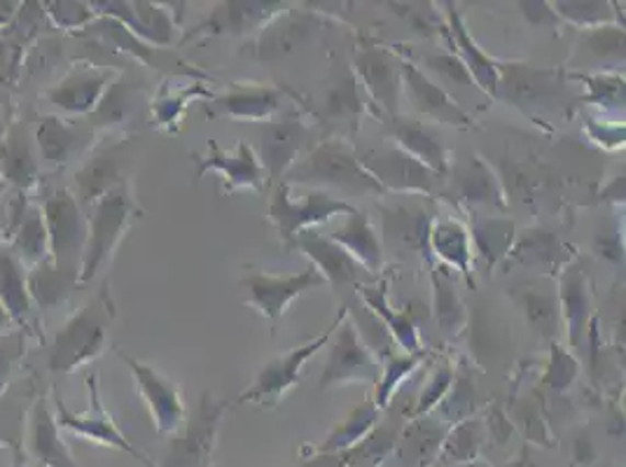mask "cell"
I'll return each instance as SVG.
<instances>
[{"mask_svg": "<svg viewBox=\"0 0 626 467\" xmlns=\"http://www.w3.org/2000/svg\"><path fill=\"white\" fill-rule=\"evenodd\" d=\"M285 185H304L320 192L344 194L346 200L355 196H382V185L374 181L361 159L342 138L320 140L304 155L297 164L283 175Z\"/></svg>", "mask_w": 626, "mask_h": 467, "instance_id": "cell-1", "label": "cell"}, {"mask_svg": "<svg viewBox=\"0 0 626 467\" xmlns=\"http://www.w3.org/2000/svg\"><path fill=\"white\" fill-rule=\"evenodd\" d=\"M291 190V185L278 183L270 204V220L274 223L278 237L288 248L301 231H309L318 225H328L337 215H349L355 210L353 204L337 200L334 194L328 192L307 190V194H301V200H295Z\"/></svg>", "mask_w": 626, "mask_h": 467, "instance_id": "cell-2", "label": "cell"}, {"mask_svg": "<svg viewBox=\"0 0 626 467\" xmlns=\"http://www.w3.org/2000/svg\"><path fill=\"white\" fill-rule=\"evenodd\" d=\"M367 173L384 192H400L409 196H437L444 192L446 178L437 175L419 159L409 157L398 146H382L357 155Z\"/></svg>", "mask_w": 626, "mask_h": 467, "instance_id": "cell-3", "label": "cell"}, {"mask_svg": "<svg viewBox=\"0 0 626 467\" xmlns=\"http://www.w3.org/2000/svg\"><path fill=\"white\" fill-rule=\"evenodd\" d=\"M346 316V309H342L337 314V318L332 320V326H328V330L323 334H318L316 339L307 341V344H301V346H295L293 351L288 353H283L278 357H274L272 363H266L262 367V372L255 376V381L253 386H250L248 390H243L239 395V400L237 405H246V402H255V405H270V407H276L281 400H283V395L288 392L297 379H299V372L301 367L307 365L311 357L323 349L330 337L334 334V330L339 328V322L344 320Z\"/></svg>", "mask_w": 626, "mask_h": 467, "instance_id": "cell-4", "label": "cell"}, {"mask_svg": "<svg viewBox=\"0 0 626 467\" xmlns=\"http://www.w3.org/2000/svg\"><path fill=\"white\" fill-rule=\"evenodd\" d=\"M258 159L266 173V190L278 185L297 161L314 146V129L299 115H288L276 122H264L258 129Z\"/></svg>", "mask_w": 626, "mask_h": 467, "instance_id": "cell-5", "label": "cell"}, {"mask_svg": "<svg viewBox=\"0 0 626 467\" xmlns=\"http://www.w3.org/2000/svg\"><path fill=\"white\" fill-rule=\"evenodd\" d=\"M330 355L323 374H320V388L328 390L334 386H351V384H377L382 363L377 361L365 341L357 334L349 311L339 328L330 337Z\"/></svg>", "mask_w": 626, "mask_h": 467, "instance_id": "cell-6", "label": "cell"}, {"mask_svg": "<svg viewBox=\"0 0 626 467\" xmlns=\"http://www.w3.org/2000/svg\"><path fill=\"white\" fill-rule=\"evenodd\" d=\"M353 76L363 82L369 99L382 107V117L388 122L400 115V89H402V59L396 54L369 45L361 47L353 59Z\"/></svg>", "mask_w": 626, "mask_h": 467, "instance_id": "cell-7", "label": "cell"}, {"mask_svg": "<svg viewBox=\"0 0 626 467\" xmlns=\"http://www.w3.org/2000/svg\"><path fill=\"white\" fill-rule=\"evenodd\" d=\"M241 285L246 287L250 304H253V307L266 320H272V326H274L272 332H276L278 320L285 314V309L291 307L293 299H297L299 295L309 293V291H316V287H320V285H328V283L311 266V269H307V272L291 274V276H272V274L253 272L241 281Z\"/></svg>", "mask_w": 626, "mask_h": 467, "instance_id": "cell-8", "label": "cell"}, {"mask_svg": "<svg viewBox=\"0 0 626 467\" xmlns=\"http://www.w3.org/2000/svg\"><path fill=\"white\" fill-rule=\"evenodd\" d=\"M382 246L400 255H419L428 264H433L431 248H428V234L435 220L433 210L425 204H392L382 206Z\"/></svg>", "mask_w": 626, "mask_h": 467, "instance_id": "cell-9", "label": "cell"}, {"mask_svg": "<svg viewBox=\"0 0 626 467\" xmlns=\"http://www.w3.org/2000/svg\"><path fill=\"white\" fill-rule=\"evenodd\" d=\"M564 73L557 68H535L531 64H498L496 99H505L516 107L545 105L557 101Z\"/></svg>", "mask_w": 626, "mask_h": 467, "instance_id": "cell-10", "label": "cell"}, {"mask_svg": "<svg viewBox=\"0 0 626 467\" xmlns=\"http://www.w3.org/2000/svg\"><path fill=\"white\" fill-rule=\"evenodd\" d=\"M326 26V20L316 12L283 10L270 24H264L255 41V57L260 61H281L309 45L316 33Z\"/></svg>", "mask_w": 626, "mask_h": 467, "instance_id": "cell-11", "label": "cell"}, {"mask_svg": "<svg viewBox=\"0 0 626 467\" xmlns=\"http://www.w3.org/2000/svg\"><path fill=\"white\" fill-rule=\"evenodd\" d=\"M196 167H200L196 169V181H202L208 171L220 173L225 194L235 190H266V173L260 164L258 152L243 140L237 143L235 150H223L216 140H210L208 152L204 157H196Z\"/></svg>", "mask_w": 626, "mask_h": 467, "instance_id": "cell-12", "label": "cell"}, {"mask_svg": "<svg viewBox=\"0 0 626 467\" xmlns=\"http://www.w3.org/2000/svg\"><path fill=\"white\" fill-rule=\"evenodd\" d=\"M291 248L301 250L314 262L316 272L326 278L328 285L337 291H349V287H363L374 281V276L357 264L342 246H337L330 237H318L316 231H301Z\"/></svg>", "mask_w": 626, "mask_h": 467, "instance_id": "cell-13", "label": "cell"}, {"mask_svg": "<svg viewBox=\"0 0 626 467\" xmlns=\"http://www.w3.org/2000/svg\"><path fill=\"white\" fill-rule=\"evenodd\" d=\"M288 10L285 3H255V0H227L216 5L202 24H196L185 43L194 38H218V35H246L250 31H262L276 14Z\"/></svg>", "mask_w": 626, "mask_h": 467, "instance_id": "cell-14", "label": "cell"}, {"mask_svg": "<svg viewBox=\"0 0 626 467\" xmlns=\"http://www.w3.org/2000/svg\"><path fill=\"white\" fill-rule=\"evenodd\" d=\"M363 111L365 103L361 99V82L355 80L351 68L337 70L323 92L311 103V113L316 119L337 127L349 138H353L357 127H361Z\"/></svg>", "mask_w": 626, "mask_h": 467, "instance_id": "cell-15", "label": "cell"}, {"mask_svg": "<svg viewBox=\"0 0 626 467\" xmlns=\"http://www.w3.org/2000/svg\"><path fill=\"white\" fill-rule=\"evenodd\" d=\"M283 92L270 84H231L227 92L210 96L206 115L210 119H272L283 107Z\"/></svg>", "mask_w": 626, "mask_h": 467, "instance_id": "cell-16", "label": "cell"}, {"mask_svg": "<svg viewBox=\"0 0 626 467\" xmlns=\"http://www.w3.org/2000/svg\"><path fill=\"white\" fill-rule=\"evenodd\" d=\"M402 419L405 409L400 407L398 411V405H392L388 419L379 425H374L361 442L346 448V452L316 456L314 463H309L307 467H377L396 452L400 430L405 425Z\"/></svg>", "mask_w": 626, "mask_h": 467, "instance_id": "cell-17", "label": "cell"}, {"mask_svg": "<svg viewBox=\"0 0 626 467\" xmlns=\"http://www.w3.org/2000/svg\"><path fill=\"white\" fill-rule=\"evenodd\" d=\"M225 409V405L216 402L208 392H204L194 423H190L185 433L173 442L167 467H206Z\"/></svg>", "mask_w": 626, "mask_h": 467, "instance_id": "cell-18", "label": "cell"}, {"mask_svg": "<svg viewBox=\"0 0 626 467\" xmlns=\"http://www.w3.org/2000/svg\"><path fill=\"white\" fill-rule=\"evenodd\" d=\"M111 316H113L111 307H105L103 301L87 307V311L70 322L66 332L59 337L55 365L76 367L89 361V357H94L96 353H101L105 337H109Z\"/></svg>", "mask_w": 626, "mask_h": 467, "instance_id": "cell-19", "label": "cell"}, {"mask_svg": "<svg viewBox=\"0 0 626 467\" xmlns=\"http://www.w3.org/2000/svg\"><path fill=\"white\" fill-rule=\"evenodd\" d=\"M446 178H452V190L460 204L470 208L505 210L508 200L503 183L481 157L473 155L456 161Z\"/></svg>", "mask_w": 626, "mask_h": 467, "instance_id": "cell-20", "label": "cell"}, {"mask_svg": "<svg viewBox=\"0 0 626 467\" xmlns=\"http://www.w3.org/2000/svg\"><path fill=\"white\" fill-rule=\"evenodd\" d=\"M132 213H134L132 200L122 185L103 196L94 218L92 243H89L87 264H84V278H92L96 269L103 264V260L113 253V248L117 246L119 237L132 220Z\"/></svg>", "mask_w": 626, "mask_h": 467, "instance_id": "cell-21", "label": "cell"}, {"mask_svg": "<svg viewBox=\"0 0 626 467\" xmlns=\"http://www.w3.org/2000/svg\"><path fill=\"white\" fill-rule=\"evenodd\" d=\"M402 84L407 87L409 99L414 101L417 111L440 124H449L456 129H470L473 119L463 111L458 101L446 92L444 87L428 78L414 64L402 61Z\"/></svg>", "mask_w": 626, "mask_h": 467, "instance_id": "cell-22", "label": "cell"}, {"mask_svg": "<svg viewBox=\"0 0 626 467\" xmlns=\"http://www.w3.org/2000/svg\"><path fill=\"white\" fill-rule=\"evenodd\" d=\"M124 361L129 363L140 386L143 398H146V402L150 405L159 433H175L185 421V407L181 400V392H178V386L148 365H140L132 361V357H124Z\"/></svg>", "mask_w": 626, "mask_h": 467, "instance_id": "cell-23", "label": "cell"}, {"mask_svg": "<svg viewBox=\"0 0 626 467\" xmlns=\"http://www.w3.org/2000/svg\"><path fill=\"white\" fill-rule=\"evenodd\" d=\"M386 124H388L390 136L396 138V146L400 150H405L409 157L419 159L423 167L435 171L437 175L446 178V173H449V167H452V159H449L452 155L431 127H425L423 122L407 119L400 115L388 119Z\"/></svg>", "mask_w": 626, "mask_h": 467, "instance_id": "cell-24", "label": "cell"}, {"mask_svg": "<svg viewBox=\"0 0 626 467\" xmlns=\"http://www.w3.org/2000/svg\"><path fill=\"white\" fill-rule=\"evenodd\" d=\"M557 295L568 344L578 349L589 330V322H592V293H589V281L580 266H564Z\"/></svg>", "mask_w": 626, "mask_h": 467, "instance_id": "cell-25", "label": "cell"}, {"mask_svg": "<svg viewBox=\"0 0 626 467\" xmlns=\"http://www.w3.org/2000/svg\"><path fill=\"white\" fill-rule=\"evenodd\" d=\"M428 248H431V255L440 258L446 264V269H456L465 283L475 287V250L468 227L454 218H435L431 234H428Z\"/></svg>", "mask_w": 626, "mask_h": 467, "instance_id": "cell-26", "label": "cell"}, {"mask_svg": "<svg viewBox=\"0 0 626 467\" xmlns=\"http://www.w3.org/2000/svg\"><path fill=\"white\" fill-rule=\"evenodd\" d=\"M330 239L342 246L346 253L361 264L365 272H369L372 276L382 274L384 269V246L377 229H374L369 215L363 210H353L346 215V220L342 227H337Z\"/></svg>", "mask_w": 626, "mask_h": 467, "instance_id": "cell-27", "label": "cell"}, {"mask_svg": "<svg viewBox=\"0 0 626 467\" xmlns=\"http://www.w3.org/2000/svg\"><path fill=\"white\" fill-rule=\"evenodd\" d=\"M446 433H449V425L442 423L433 414L414 417L407 421L396 444L400 463L405 467H428L440 456Z\"/></svg>", "mask_w": 626, "mask_h": 467, "instance_id": "cell-28", "label": "cell"}, {"mask_svg": "<svg viewBox=\"0 0 626 467\" xmlns=\"http://www.w3.org/2000/svg\"><path fill=\"white\" fill-rule=\"evenodd\" d=\"M357 297L365 304V307L377 316L392 341L405 351V353H419L423 351L421 337H419V326L417 320L411 318L409 311H398L390 307L388 301V281L382 283H369L357 287Z\"/></svg>", "mask_w": 626, "mask_h": 467, "instance_id": "cell-29", "label": "cell"}, {"mask_svg": "<svg viewBox=\"0 0 626 467\" xmlns=\"http://www.w3.org/2000/svg\"><path fill=\"white\" fill-rule=\"evenodd\" d=\"M446 29H449L454 45H456V57L463 61V66L468 68V73L473 76L475 84L479 87V92H485L487 96L496 99L498 89V64L489 59L485 52L477 47V43L470 38L468 29H465L463 16L458 12V5L446 3Z\"/></svg>", "mask_w": 626, "mask_h": 467, "instance_id": "cell-30", "label": "cell"}, {"mask_svg": "<svg viewBox=\"0 0 626 467\" xmlns=\"http://www.w3.org/2000/svg\"><path fill=\"white\" fill-rule=\"evenodd\" d=\"M505 260H512L514 264L522 266L540 269L543 274L559 272L568 262L564 243L547 229H526L522 237L512 243Z\"/></svg>", "mask_w": 626, "mask_h": 467, "instance_id": "cell-31", "label": "cell"}, {"mask_svg": "<svg viewBox=\"0 0 626 467\" xmlns=\"http://www.w3.org/2000/svg\"><path fill=\"white\" fill-rule=\"evenodd\" d=\"M431 276H433V297H435V320H437V328L442 332L444 339H458L465 328H468V307H465L460 295L456 293V285L454 278L449 274V269L446 266H431Z\"/></svg>", "mask_w": 626, "mask_h": 467, "instance_id": "cell-32", "label": "cell"}, {"mask_svg": "<svg viewBox=\"0 0 626 467\" xmlns=\"http://www.w3.org/2000/svg\"><path fill=\"white\" fill-rule=\"evenodd\" d=\"M516 301L522 304V309L526 314L528 326L538 332L547 341H557L561 332V307H559V295L547 287L531 283L519 287Z\"/></svg>", "mask_w": 626, "mask_h": 467, "instance_id": "cell-33", "label": "cell"}, {"mask_svg": "<svg viewBox=\"0 0 626 467\" xmlns=\"http://www.w3.org/2000/svg\"><path fill=\"white\" fill-rule=\"evenodd\" d=\"M382 419V409L377 407L374 400H365L363 405H357L351 414L339 423L330 437L318 446V456H328V454H339V452H346L353 444L361 442L369 430L377 425V421Z\"/></svg>", "mask_w": 626, "mask_h": 467, "instance_id": "cell-34", "label": "cell"}, {"mask_svg": "<svg viewBox=\"0 0 626 467\" xmlns=\"http://www.w3.org/2000/svg\"><path fill=\"white\" fill-rule=\"evenodd\" d=\"M470 241L475 253L487 262V266H496L503 262L514 243V223L503 218H477L473 223Z\"/></svg>", "mask_w": 626, "mask_h": 467, "instance_id": "cell-35", "label": "cell"}, {"mask_svg": "<svg viewBox=\"0 0 626 467\" xmlns=\"http://www.w3.org/2000/svg\"><path fill=\"white\" fill-rule=\"evenodd\" d=\"M487 442V428L481 419H468L460 421L456 425L449 428L446 433L440 456L444 465H463V463H473L479 458L481 446Z\"/></svg>", "mask_w": 626, "mask_h": 467, "instance_id": "cell-36", "label": "cell"}, {"mask_svg": "<svg viewBox=\"0 0 626 467\" xmlns=\"http://www.w3.org/2000/svg\"><path fill=\"white\" fill-rule=\"evenodd\" d=\"M475 409H477V395H475V386H473V376H470L468 367H465V361H460V365L454 372L452 388H449V392L444 395V400L440 402V407L433 411V417L452 428L460 421L473 419Z\"/></svg>", "mask_w": 626, "mask_h": 467, "instance_id": "cell-37", "label": "cell"}, {"mask_svg": "<svg viewBox=\"0 0 626 467\" xmlns=\"http://www.w3.org/2000/svg\"><path fill=\"white\" fill-rule=\"evenodd\" d=\"M425 357H428L425 349L419 353H405V355L392 353L386 357L379 372L377 395H374V402H377L379 409H388L392 405V398H396L402 381H407L409 374L425 363Z\"/></svg>", "mask_w": 626, "mask_h": 467, "instance_id": "cell-38", "label": "cell"}, {"mask_svg": "<svg viewBox=\"0 0 626 467\" xmlns=\"http://www.w3.org/2000/svg\"><path fill=\"white\" fill-rule=\"evenodd\" d=\"M122 5L136 22L134 31H138L143 38H148L150 43H157V45H171L173 20L167 10L152 5V3H122Z\"/></svg>", "mask_w": 626, "mask_h": 467, "instance_id": "cell-39", "label": "cell"}, {"mask_svg": "<svg viewBox=\"0 0 626 467\" xmlns=\"http://www.w3.org/2000/svg\"><path fill=\"white\" fill-rule=\"evenodd\" d=\"M119 169L122 159L117 152H103L101 157H96V161H92V164L84 169V173L78 175L84 200H94V196H101L103 200L105 194L115 190Z\"/></svg>", "mask_w": 626, "mask_h": 467, "instance_id": "cell-40", "label": "cell"}, {"mask_svg": "<svg viewBox=\"0 0 626 467\" xmlns=\"http://www.w3.org/2000/svg\"><path fill=\"white\" fill-rule=\"evenodd\" d=\"M101 87H103V76L87 70V73L64 82V87L59 92L52 94V99H55L59 105L68 107V111H87V107H92L96 103Z\"/></svg>", "mask_w": 626, "mask_h": 467, "instance_id": "cell-41", "label": "cell"}, {"mask_svg": "<svg viewBox=\"0 0 626 467\" xmlns=\"http://www.w3.org/2000/svg\"><path fill=\"white\" fill-rule=\"evenodd\" d=\"M561 22L580 29L611 26L615 22V10L611 3H551Z\"/></svg>", "mask_w": 626, "mask_h": 467, "instance_id": "cell-42", "label": "cell"}, {"mask_svg": "<svg viewBox=\"0 0 626 467\" xmlns=\"http://www.w3.org/2000/svg\"><path fill=\"white\" fill-rule=\"evenodd\" d=\"M578 374H580V363L576 361V355L566 351L559 341H549V363L543 384L551 392H566L578 381Z\"/></svg>", "mask_w": 626, "mask_h": 467, "instance_id": "cell-43", "label": "cell"}, {"mask_svg": "<svg viewBox=\"0 0 626 467\" xmlns=\"http://www.w3.org/2000/svg\"><path fill=\"white\" fill-rule=\"evenodd\" d=\"M584 43L599 61L624 64V29L615 24L589 29L584 33Z\"/></svg>", "mask_w": 626, "mask_h": 467, "instance_id": "cell-44", "label": "cell"}, {"mask_svg": "<svg viewBox=\"0 0 626 467\" xmlns=\"http://www.w3.org/2000/svg\"><path fill=\"white\" fill-rule=\"evenodd\" d=\"M454 372L456 367L452 363H442L435 372L431 379H428V384L423 386L421 395H419V400L414 405V417H428V414H433V411L440 407V402L444 400V395L449 392L452 388V381H454Z\"/></svg>", "mask_w": 626, "mask_h": 467, "instance_id": "cell-45", "label": "cell"}, {"mask_svg": "<svg viewBox=\"0 0 626 467\" xmlns=\"http://www.w3.org/2000/svg\"><path fill=\"white\" fill-rule=\"evenodd\" d=\"M136 92L138 87H134V82L119 80L115 82V87L105 94L103 103H101V119L103 122H122L127 119V115H132L134 111V101H136Z\"/></svg>", "mask_w": 626, "mask_h": 467, "instance_id": "cell-46", "label": "cell"}, {"mask_svg": "<svg viewBox=\"0 0 626 467\" xmlns=\"http://www.w3.org/2000/svg\"><path fill=\"white\" fill-rule=\"evenodd\" d=\"M516 423L522 428V433L526 435L528 442L540 444V446H554L549 437V428L545 421V411L538 400H528L516 409Z\"/></svg>", "mask_w": 626, "mask_h": 467, "instance_id": "cell-47", "label": "cell"}, {"mask_svg": "<svg viewBox=\"0 0 626 467\" xmlns=\"http://www.w3.org/2000/svg\"><path fill=\"white\" fill-rule=\"evenodd\" d=\"M425 68L433 70L442 80L452 82L456 87H477L473 76L468 73V68L463 66V61L456 57V54H433V57H425ZM479 89V87H477Z\"/></svg>", "mask_w": 626, "mask_h": 467, "instance_id": "cell-48", "label": "cell"}, {"mask_svg": "<svg viewBox=\"0 0 626 467\" xmlns=\"http://www.w3.org/2000/svg\"><path fill=\"white\" fill-rule=\"evenodd\" d=\"M592 89L594 103H613L624 107V80L619 76H596V78H580Z\"/></svg>", "mask_w": 626, "mask_h": 467, "instance_id": "cell-49", "label": "cell"}, {"mask_svg": "<svg viewBox=\"0 0 626 467\" xmlns=\"http://www.w3.org/2000/svg\"><path fill=\"white\" fill-rule=\"evenodd\" d=\"M41 146L49 159L66 157L68 148L73 146V134L59 124H47L45 132H41Z\"/></svg>", "mask_w": 626, "mask_h": 467, "instance_id": "cell-50", "label": "cell"}, {"mask_svg": "<svg viewBox=\"0 0 626 467\" xmlns=\"http://www.w3.org/2000/svg\"><path fill=\"white\" fill-rule=\"evenodd\" d=\"M594 246H596V253L611 262H619L624 255V246H622V237H619L617 227L599 231Z\"/></svg>", "mask_w": 626, "mask_h": 467, "instance_id": "cell-51", "label": "cell"}, {"mask_svg": "<svg viewBox=\"0 0 626 467\" xmlns=\"http://www.w3.org/2000/svg\"><path fill=\"white\" fill-rule=\"evenodd\" d=\"M485 428H487V437H493L498 444L508 442L510 435L514 433V425L510 423V419L500 409L491 411L489 419L485 421Z\"/></svg>", "mask_w": 626, "mask_h": 467, "instance_id": "cell-52", "label": "cell"}, {"mask_svg": "<svg viewBox=\"0 0 626 467\" xmlns=\"http://www.w3.org/2000/svg\"><path fill=\"white\" fill-rule=\"evenodd\" d=\"M524 10L526 20L533 22L535 26H557L561 20L557 16V12L551 10V3H522L519 5Z\"/></svg>", "mask_w": 626, "mask_h": 467, "instance_id": "cell-53", "label": "cell"}, {"mask_svg": "<svg viewBox=\"0 0 626 467\" xmlns=\"http://www.w3.org/2000/svg\"><path fill=\"white\" fill-rule=\"evenodd\" d=\"M572 458H576V465L582 467H589L596 460V446L592 437H589V433H580L576 442H572Z\"/></svg>", "mask_w": 626, "mask_h": 467, "instance_id": "cell-54", "label": "cell"}, {"mask_svg": "<svg viewBox=\"0 0 626 467\" xmlns=\"http://www.w3.org/2000/svg\"><path fill=\"white\" fill-rule=\"evenodd\" d=\"M454 467H491V465L477 458V460H473V463H463V465H454Z\"/></svg>", "mask_w": 626, "mask_h": 467, "instance_id": "cell-55", "label": "cell"}]
</instances>
